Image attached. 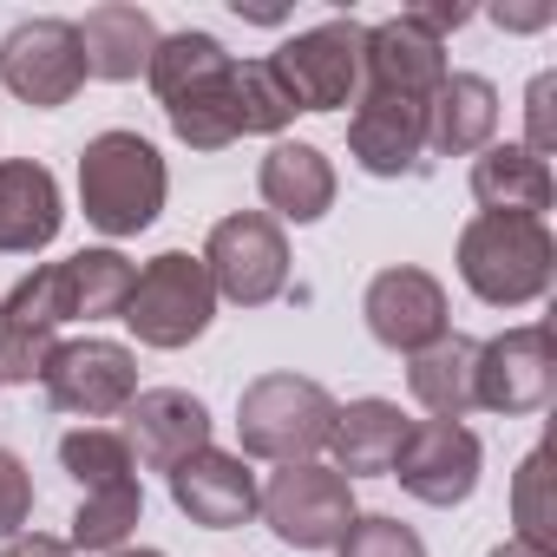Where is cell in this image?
I'll list each match as a JSON object with an SVG mask.
<instances>
[{
    "mask_svg": "<svg viewBox=\"0 0 557 557\" xmlns=\"http://www.w3.org/2000/svg\"><path fill=\"white\" fill-rule=\"evenodd\" d=\"M557 275V236L544 216H492L479 210L459 230V283L485 309H531L550 296Z\"/></svg>",
    "mask_w": 557,
    "mask_h": 557,
    "instance_id": "cell-1",
    "label": "cell"
},
{
    "mask_svg": "<svg viewBox=\"0 0 557 557\" xmlns=\"http://www.w3.org/2000/svg\"><path fill=\"white\" fill-rule=\"evenodd\" d=\"M132 262L125 249L99 243V249H79L66 262H53V289H60V315L66 322H106V315H125V296H132Z\"/></svg>",
    "mask_w": 557,
    "mask_h": 557,
    "instance_id": "cell-24",
    "label": "cell"
},
{
    "mask_svg": "<svg viewBox=\"0 0 557 557\" xmlns=\"http://www.w3.org/2000/svg\"><path fill=\"white\" fill-rule=\"evenodd\" d=\"M164 197H171V171L158 158L151 138L138 132H99L86 138L79 151V210L99 236H138L164 216Z\"/></svg>",
    "mask_w": 557,
    "mask_h": 557,
    "instance_id": "cell-2",
    "label": "cell"
},
{
    "mask_svg": "<svg viewBox=\"0 0 557 557\" xmlns=\"http://www.w3.org/2000/svg\"><path fill=\"white\" fill-rule=\"evenodd\" d=\"M79 27V53H86V79H138L158 53V21L145 8H132V0H106V8H92Z\"/></svg>",
    "mask_w": 557,
    "mask_h": 557,
    "instance_id": "cell-22",
    "label": "cell"
},
{
    "mask_svg": "<svg viewBox=\"0 0 557 557\" xmlns=\"http://www.w3.org/2000/svg\"><path fill=\"white\" fill-rule=\"evenodd\" d=\"M472 374H479V342L472 335H440L433 348L407 355V387L433 420H466L479 407Z\"/></svg>",
    "mask_w": 557,
    "mask_h": 557,
    "instance_id": "cell-25",
    "label": "cell"
},
{
    "mask_svg": "<svg viewBox=\"0 0 557 557\" xmlns=\"http://www.w3.org/2000/svg\"><path fill=\"white\" fill-rule=\"evenodd\" d=\"M230 73H236V60H216L210 73H197V79H184V86L164 92V119H171V132H177L190 151H223V145H236Z\"/></svg>",
    "mask_w": 557,
    "mask_h": 557,
    "instance_id": "cell-26",
    "label": "cell"
},
{
    "mask_svg": "<svg viewBox=\"0 0 557 557\" xmlns=\"http://www.w3.org/2000/svg\"><path fill=\"white\" fill-rule=\"evenodd\" d=\"M256 190H262L275 223H322L335 210V164L322 145L275 138L269 158L256 164Z\"/></svg>",
    "mask_w": 557,
    "mask_h": 557,
    "instance_id": "cell-18",
    "label": "cell"
},
{
    "mask_svg": "<svg viewBox=\"0 0 557 557\" xmlns=\"http://www.w3.org/2000/svg\"><path fill=\"white\" fill-rule=\"evenodd\" d=\"M203 269L210 289L236 309H269L275 296L289 289V236L269 210H236L210 230L203 243Z\"/></svg>",
    "mask_w": 557,
    "mask_h": 557,
    "instance_id": "cell-5",
    "label": "cell"
},
{
    "mask_svg": "<svg viewBox=\"0 0 557 557\" xmlns=\"http://www.w3.org/2000/svg\"><path fill=\"white\" fill-rule=\"evenodd\" d=\"M47 407L53 413H73V420H112L138 400V355L125 342H106V335H86V342H60L47 374Z\"/></svg>",
    "mask_w": 557,
    "mask_h": 557,
    "instance_id": "cell-8",
    "label": "cell"
},
{
    "mask_svg": "<svg viewBox=\"0 0 557 557\" xmlns=\"http://www.w3.org/2000/svg\"><path fill=\"white\" fill-rule=\"evenodd\" d=\"M485 557H550V550H537V544H524V537H505V544H492Z\"/></svg>",
    "mask_w": 557,
    "mask_h": 557,
    "instance_id": "cell-37",
    "label": "cell"
},
{
    "mask_svg": "<svg viewBox=\"0 0 557 557\" xmlns=\"http://www.w3.org/2000/svg\"><path fill=\"white\" fill-rule=\"evenodd\" d=\"M407 426H413V420H407L394 400H381V394L335 407V426H329L335 472H342L348 485H355V479H387L394 459H400V446H407Z\"/></svg>",
    "mask_w": 557,
    "mask_h": 557,
    "instance_id": "cell-20",
    "label": "cell"
},
{
    "mask_svg": "<svg viewBox=\"0 0 557 557\" xmlns=\"http://www.w3.org/2000/svg\"><path fill=\"white\" fill-rule=\"evenodd\" d=\"M27 518H34V472L14 446H0V544L21 537Z\"/></svg>",
    "mask_w": 557,
    "mask_h": 557,
    "instance_id": "cell-32",
    "label": "cell"
},
{
    "mask_svg": "<svg viewBox=\"0 0 557 557\" xmlns=\"http://www.w3.org/2000/svg\"><path fill=\"white\" fill-rule=\"evenodd\" d=\"M511 518H518V537L550 550L557 537V505H550V446H531L518 479H511Z\"/></svg>",
    "mask_w": 557,
    "mask_h": 557,
    "instance_id": "cell-30",
    "label": "cell"
},
{
    "mask_svg": "<svg viewBox=\"0 0 557 557\" xmlns=\"http://www.w3.org/2000/svg\"><path fill=\"white\" fill-rule=\"evenodd\" d=\"M230 99H236V138H275L296 119V99L283 92L269 60H243L230 73Z\"/></svg>",
    "mask_w": 557,
    "mask_h": 557,
    "instance_id": "cell-29",
    "label": "cell"
},
{
    "mask_svg": "<svg viewBox=\"0 0 557 557\" xmlns=\"http://www.w3.org/2000/svg\"><path fill=\"white\" fill-rule=\"evenodd\" d=\"M426 106L394 99V92H361L355 119H348V158L368 177H420L433 164L426 158Z\"/></svg>",
    "mask_w": 557,
    "mask_h": 557,
    "instance_id": "cell-13",
    "label": "cell"
},
{
    "mask_svg": "<svg viewBox=\"0 0 557 557\" xmlns=\"http://www.w3.org/2000/svg\"><path fill=\"white\" fill-rule=\"evenodd\" d=\"M557 73H537L531 79V92H524V119H531V138H524V151L531 158H544L550 164V151H557Z\"/></svg>",
    "mask_w": 557,
    "mask_h": 557,
    "instance_id": "cell-33",
    "label": "cell"
},
{
    "mask_svg": "<svg viewBox=\"0 0 557 557\" xmlns=\"http://www.w3.org/2000/svg\"><path fill=\"white\" fill-rule=\"evenodd\" d=\"M60 466H66V479L79 492L132 485V472H138L125 433H112V426H73V433H60Z\"/></svg>",
    "mask_w": 557,
    "mask_h": 557,
    "instance_id": "cell-27",
    "label": "cell"
},
{
    "mask_svg": "<svg viewBox=\"0 0 557 557\" xmlns=\"http://www.w3.org/2000/svg\"><path fill=\"white\" fill-rule=\"evenodd\" d=\"M112 557H164V550H112Z\"/></svg>",
    "mask_w": 557,
    "mask_h": 557,
    "instance_id": "cell-38",
    "label": "cell"
},
{
    "mask_svg": "<svg viewBox=\"0 0 557 557\" xmlns=\"http://www.w3.org/2000/svg\"><path fill=\"white\" fill-rule=\"evenodd\" d=\"M361 47H368V27L361 21H322L296 40L275 47V79L296 99V112H342L361 99Z\"/></svg>",
    "mask_w": 557,
    "mask_h": 557,
    "instance_id": "cell-7",
    "label": "cell"
},
{
    "mask_svg": "<svg viewBox=\"0 0 557 557\" xmlns=\"http://www.w3.org/2000/svg\"><path fill=\"white\" fill-rule=\"evenodd\" d=\"M60 177L40 158H8L0 164V256H34L60 236Z\"/></svg>",
    "mask_w": 557,
    "mask_h": 557,
    "instance_id": "cell-19",
    "label": "cell"
},
{
    "mask_svg": "<svg viewBox=\"0 0 557 557\" xmlns=\"http://www.w3.org/2000/svg\"><path fill=\"white\" fill-rule=\"evenodd\" d=\"M171 505L203 531H236L256 518V472L243 466V453L203 446L171 472Z\"/></svg>",
    "mask_w": 557,
    "mask_h": 557,
    "instance_id": "cell-17",
    "label": "cell"
},
{
    "mask_svg": "<svg viewBox=\"0 0 557 557\" xmlns=\"http://www.w3.org/2000/svg\"><path fill=\"white\" fill-rule=\"evenodd\" d=\"M256 511L289 550H329L355 524V485L322 459L275 466L269 485H256Z\"/></svg>",
    "mask_w": 557,
    "mask_h": 557,
    "instance_id": "cell-6",
    "label": "cell"
},
{
    "mask_svg": "<svg viewBox=\"0 0 557 557\" xmlns=\"http://www.w3.org/2000/svg\"><path fill=\"white\" fill-rule=\"evenodd\" d=\"M138 518H145V492H138V479H132V485L86 492L79 511H73V550H99V557H112V550H125V537L138 531Z\"/></svg>",
    "mask_w": 557,
    "mask_h": 557,
    "instance_id": "cell-28",
    "label": "cell"
},
{
    "mask_svg": "<svg viewBox=\"0 0 557 557\" xmlns=\"http://www.w3.org/2000/svg\"><path fill=\"white\" fill-rule=\"evenodd\" d=\"M0 86L34 112H60L73 106V92L86 86V53H79V27L73 21H21L0 40Z\"/></svg>",
    "mask_w": 557,
    "mask_h": 557,
    "instance_id": "cell-9",
    "label": "cell"
},
{
    "mask_svg": "<svg viewBox=\"0 0 557 557\" xmlns=\"http://www.w3.org/2000/svg\"><path fill=\"white\" fill-rule=\"evenodd\" d=\"M407 21H413L420 34H433V40L446 47V34H459V27L472 21V8H407Z\"/></svg>",
    "mask_w": 557,
    "mask_h": 557,
    "instance_id": "cell-34",
    "label": "cell"
},
{
    "mask_svg": "<svg viewBox=\"0 0 557 557\" xmlns=\"http://www.w3.org/2000/svg\"><path fill=\"white\" fill-rule=\"evenodd\" d=\"M361 315H368V335L394 355H420L433 348L440 335H453V315H446V289L440 275L413 269V262H394L381 269L368 296H361Z\"/></svg>",
    "mask_w": 557,
    "mask_h": 557,
    "instance_id": "cell-12",
    "label": "cell"
},
{
    "mask_svg": "<svg viewBox=\"0 0 557 557\" xmlns=\"http://www.w3.org/2000/svg\"><path fill=\"white\" fill-rule=\"evenodd\" d=\"M329 426H335V394L309 374H262L236 394L243 459L309 466L315 453H329Z\"/></svg>",
    "mask_w": 557,
    "mask_h": 557,
    "instance_id": "cell-3",
    "label": "cell"
},
{
    "mask_svg": "<svg viewBox=\"0 0 557 557\" xmlns=\"http://www.w3.org/2000/svg\"><path fill=\"white\" fill-rule=\"evenodd\" d=\"M335 550L342 557H426V537L413 524L387 518V511H355V524L342 531Z\"/></svg>",
    "mask_w": 557,
    "mask_h": 557,
    "instance_id": "cell-31",
    "label": "cell"
},
{
    "mask_svg": "<svg viewBox=\"0 0 557 557\" xmlns=\"http://www.w3.org/2000/svg\"><path fill=\"white\" fill-rule=\"evenodd\" d=\"M492 21L511 27V34H537V27H550V8L544 0H531V8H492Z\"/></svg>",
    "mask_w": 557,
    "mask_h": 557,
    "instance_id": "cell-36",
    "label": "cell"
},
{
    "mask_svg": "<svg viewBox=\"0 0 557 557\" xmlns=\"http://www.w3.org/2000/svg\"><path fill=\"white\" fill-rule=\"evenodd\" d=\"M125 446L145 472H177L190 453L210 446V407L184 387H138V400L125 407Z\"/></svg>",
    "mask_w": 557,
    "mask_h": 557,
    "instance_id": "cell-14",
    "label": "cell"
},
{
    "mask_svg": "<svg viewBox=\"0 0 557 557\" xmlns=\"http://www.w3.org/2000/svg\"><path fill=\"white\" fill-rule=\"evenodd\" d=\"M498 132V86L485 73H446L426 106V158H479Z\"/></svg>",
    "mask_w": 557,
    "mask_h": 557,
    "instance_id": "cell-21",
    "label": "cell"
},
{
    "mask_svg": "<svg viewBox=\"0 0 557 557\" xmlns=\"http://www.w3.org/2000/svg\"><path fill=\"white\" fill-rule=\"evenodd\" d=\"M145 348H190L210 322H216V289H210V269L190 249H164L132 275V296L119 315Z\"/></svg>",
    "mask_w": 557,
    "mask_h": 557,
    "instance_id": "cell-4",
    "label": "cell"
},
{
    "mask_svg": "<svg viewBox=\"0 0 557 557\" xmlns=\"http://www.w3.org/2000/svg\"><path fill=\"white\" fill-rule=\"evenodd\" d=\"M479 472H485V446L466 420H413L387 479H400V492H413L420 505L453 511L479 492Z\"/></svg>",
    "mask_w": 557,
    "mask_h": 557,
    "instance_id": "cell-10",
    "label": "cell"
},
{
    "mask_svg": "<svg viewBox=\"0 0 557 557\" xmlns=\"http://www.w3.org/2000/svg\"><path fill=\"white\" fill-rule=\"evenodd\" d=\"M60 329H66V315H60V289H53V262H47V269L21 275L8 302H0V387L8 381L34 387L60 348Z\"/></svg>",
    "mask_w": 557,
    "mask_h": 557,
    "instance_id": "cell-15",
    "label": "cell"
},
{
    "mask_svg": "<svg viewBox=\"0 0 557 557\" xmlns=\"http://www.w3.org/2000/svg\"><path fill=\"white\" fill-rule=\"evenodd\" d=\"M446 47L433 34H420L407 14L368 27V47H361V92H394V99H433L446 86Z\"/></svg>",
    "mask_w": 557,
    "mask_h": 557,
    "instance_id": "cell-16",
    "label": "cell"
},
{
    "mask_svg": "<svg viewBox=\"0 0 557 557\" xmlns=\"http://www.w3.org/2000/svg\"><path fill=\"white\" fill-rule=\"evenodd\" d=\"M0 557H73V544L66 537H47V531H21V537H8V550Z\"/></svg>",
    "mask_w": 557,
    "mask_h": 557,
    "instance_id": "cell-35",
    "label": "cell"
},
{
    "mask_svg": "<svg viewBox=\"0 0 557 557\" xmlns=\"http://www.w3.org/2000/svg\"><path fill=\"white\" fill-rule=\"evenodd\" d=\"M472 197L492 216H544L557 203V177L524 145H485L472 158Z\"/></svg>",
    "mask_w": 557,
    "mask_h": 557,
    "instance_id": "cell-23",
    "label": "cell"
},
{
    "mask_svg": "<svg viewBox=\"0 0 557 557\" xmlns=\"http://www.w3.org/2000/svg\"><path fill=\"white\" fill-rule=\"evenodd\" d=\"M472 387H479V407L485 413H505V420L537 413L550 400V387H557V342H550V329L544 322H524V329H505V335L479 342Z\"/></svg>",
    "mask_w": 557,
    "mask_h": 557,
    "instance_id": "cell-11",
    "label": "cell"
}]
</instances>
